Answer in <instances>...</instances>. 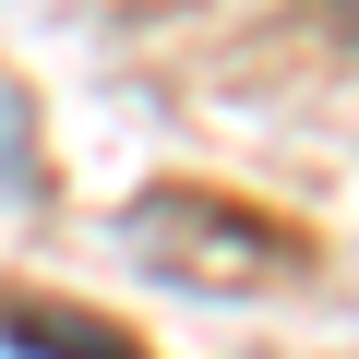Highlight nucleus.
<instances>
[{"instance_id":"f03ea898","label":"nucleus","mask_w":359,"mask_h":359,"mask_svg":"<svg viewBox=\"0 0 359 359\" xmlns=\"http://www.w3.org/2000/svg\"><path fill=\"white\" fill-rule=\"evenodd\" d=\"M0 347H13V359H144L120 323H96V311H36V299H0Z\"/></svg>"},{"instance_id":"7ed1b4c3","label":"nucleus","mask_w":359,"mask_h":359,"mask_svg":"<svg viewBox=\"0 0 359 359\" xmlns=\"http://www.w3.org/2000/svg\"><path fill=\"white\" fill-rule=\"evenodd\" d=\"M323 13H335V25H359V0H323Z\"/></svg>"},{"instance_id":"f257e3e1","label":"nucleus","mask_w":359,"mask_h":359,"mask_svg":"<svg viewBox=\"0 0 359 359\" xmlns=\"http://www.w3.org/2000/svg\"><path fill=\"white\" fill-rule=\"evenodd\" d=\"M132 252L168 264L180 287H252L264 264H287V240L252 216V204H216V192H156L132 216Z\"/></svg>"}]
</instances>
